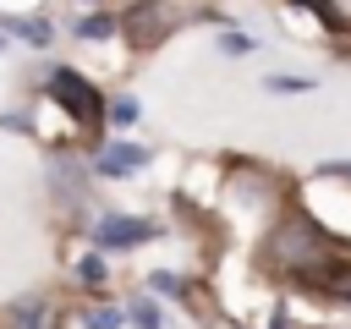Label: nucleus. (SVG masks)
<instances>
[{"instance_id":"1","label":"nucleus","mask_w":351,"mask_h":329,"mask_svg":"<svg viewBox=\"0 0 351 329\" xmlns=\"http://www.w3.org/2000/svg\"><path fill=\"white\" fill-rule=\"evenodd\" d=\"M49 99H55L77 126H88V132L104 126V99H99V88H93L82 71H71V66H55V71H49Z\"/></svg>"},{"instance_id":"2","label":"nucleus","mask_w":351,"mask_h":329,"mask_svg":"<svg viewBox=\"0 0 351 329\" xmlns=\"http://www.w3.org/2000/svg\"><path fill=\"white\" fill-rule=\"evenodd\" d=\"M121 33H126L137 49L159 44V38L170 33V5H165V0H137V5L121 16Z\"/></svg>"},{"instance_id":"3","label":"nucleus","mask_w":351,"mask_h":329,"mask_svg":"<svg viewBox=\"0 0 351 329\" xmlns=\"http://www.w3.org/2000/svg\"><path fill=\"white\" fill-rule=\"evenodd\" d=\"M148 236H154V225L137 219V214H104V219L93 225V241H99L104 252H126V247H137V241H148Z\"/></svg>"},{"instance_id":"4","label":"nucleus","mask_w":351,"mask_h":329,"mask_svg":"<svg viewBox=\"0 0 351 329\" xmlns=\"http://www.w3.org/2000/svg\"><path fill=\"white\" fill-rule=\"evenodd\" d=\"M143 164H148V148H143V143H110V148L93 159L99 175H132V170H143Z\"/></svg>"},{"instance_id":"5","label":"nucleus","mask_w":351,"mask_h":329,"mask_svg":"<svg viewBox=\"0 0 351 329\" xmlns=\"http://www.w3.org/2000/svg\"><path fill=\"white\" fill-rule=\"evenodd\" d=\"M115 27H121V16H110V11H93L88 22H77V33H82V38H110Z\"/></svg>"},{"instance_id":"6","label":"nucleus","mask_w":351,"mask_h":329,"mask_svg":"<svg viewBox=\"0 0 351 329\" xmlns=\"http://www.w3.org/2000/svg\"><path fill=\"white\" fill-rule=\"evenodd\" d=\"M0 27H5V33H16V38H27V44H44V38H49V27H44V22H16V16H5V11H0Z\"/></svg>"},{"instance_id":"7","label":"nucleus","mask_w":351,"mask_h":329,"mask_svg":"<svg viewBox=\"0 0 351 329\" xmlns=\"http://www.w3.org/2000/svg\"><path fill=\"white\" fill-rule=\"evenodd\" d=\"M291 5L318 11V22H324V27H346V16H340V5H335V0H291Z\"/></svg>"},{"instance_id":"8","label":"nucleus","mask_w":351,"mask_h":329,"mask_svg":"<svg viewBox=\"0 0 351 329\" xmlns=\"http://www.w3.org/2000/svg\"><path fill=\"white\" fill-rule=\"evenodd\" d=\"M104 110H110V115H115V121H121V126H132V121H137V115H143V110H137V99H132V93H121V99H110V104H104Z\"/></svg>"},{"instance_id":"9","label":"nucleus","mask_w":351,"mask_h":329,"mask_svg":"<svg viewBox=\"0 0 351 329\" xmlns=\"http://www.w3.org/2000/svg\"><path fill=\"white\" fill-rule=\"evenodd\" d=\"M77 274H82V285H104V258H99V252H88V258L77 263Z\"/></svg>"},{"instance_id":"10","label":"nucleus","mask_w":351,"mask_h":329,"mask_svg":"<svg viewBox=\"0 0 351 329\" xmlns=\"http://www.w3.org/2000/svg\"><path fill=\"white\" fill-rule=\"evenodd\" d=\"M132 324L137 329H159V307L154 302H132Z\"/></svg>"},{"instance_id":"11","label":"nucleus","mask_w":351,"mask_h":329,"mask_svg":"<svg viewBox=\"0 0 351 329\" xmlns=\"http://www.w3.org/2000/svg\"><path fill=\"white\" fill-rule=\"evenodd\" d=\"M82 329H121V313H115V307H93Z\"/></svg>"},{"instance_id":"12","label":"nucleus","mask_w":351,"mask_h":329,"mask_svg":"<svg viewBox=\"0 0 351 329\" xmlns=\"http://www.w3.org/2000/svg\"><path fill=\"white\" fill-rule=\"evenodd\" d=\"M269 88H274V93H307L313 82H307V77H280V71H274V77H269Z\"/></svg>"},{"instance_id":"13","label":"nucleus","mask_w":351,"mask_h":329,"mask_svg":"<svg viewBox=\"0 0 351 329\" xmlns=\"http://www.w3.org/2000/svg\"><path fill=\"white\" fill-rule=\"evenodd\" d=\"M219 49H225V55H247V49H252V38H247V33H225V38H219Z\"/></svg>"},{"instance_id":"14","label":"nucleus","mask_w":351,"mask_h":329,"mask_svg":"<svg viewBox=\"0 0 351 329\" xmlns=\"http://www.w3.org/2000/svg\"><path fill=\"white\" fill-rule=\"evenodd\" d=\"M154 280V291H165V296H181V280L170 274V269H159V274H148Z\"/></svg>"},{"instance_id":"15","label":"nucleus","mask_w":351,"mask_h":329,"mask_svg":"<svg viewBox=\"0 0 351 329\" xmlns=\"http://www.w3.org/2000/svg\"><path fill=\"white\" fill-rule=\"evenodd\" d=\"M16 329H44V324H38V302H27V307H16Z\"/></svg>"},{"instance_id":"16","label":"nucleus","mask_w":351,"mask_h":329,"mask_svg":"<svg viewBox=\"0 0 351 329\" xmlns=\"http://www.w3.org/2000/svg\"><path fill=\"white\" fill-rule=\"evenodd\" d=\"M324 175H340V181H351V159H329V164H324Z\"/></svg>"},{"instance_id":"17","label":"nucleus","mask_w":351,"mask_h":329,"mask_svg":"<svg viewBox=\"0 0 351 329\" xmlns=\"http://www.w3.org/2000/svg\"><path fill=\"white\" fill-rule=\"evenodd\" d=\"M274 329H296V324H291V318H274Z\"/></svg>"},{"instance_id":"18","label":"nucleus","mask_w":351,"mask_h":329,"mask_svg":"<svg viewBox=\"0 0 351 329\" xmlns=\"http://www.w3.org/2000/svg\"><path fill=\"white\" fill-rule=\"evenodd\" d=\"M0 49H5V38H0Z\"/></svg>"}]
</instances>
